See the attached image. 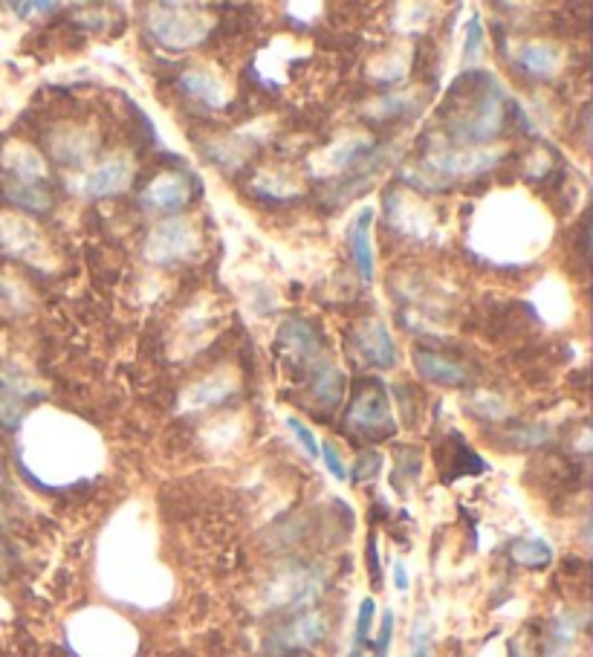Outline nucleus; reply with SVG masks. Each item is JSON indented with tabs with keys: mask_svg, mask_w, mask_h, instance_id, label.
Returning <instances> with one entry per match:
<instances>
[{
	"mask_svg": "<svg viewBox=\"0 0 593 657\" xmlns=\"http://www.w3.org/2000/svg\"><path fill=\"white\" fill-rule=\"evenodd\" d=\"M345 426L351 429L353 435H362V438H391L397 432L385 385L379 380L362 383V388L353 394L351 406H348Z\"/></svg>",
	"mask_w": 593,
	"mask_h": 657,
	"instance_id": "7ed1b4c3",
	"label": "nucleus"
},
{
	"mask_svg": "<svg viewBox=\"0 0 593 657\" xmlns=\"http://www.w3.org/2000/svg\"><path fill=\"white\" fill-rule=\"evenodd\" d=\"M394 585H397V591H408V585H411L403 562H394Z\"/></svg>",
	"mask_w": 593,
	"mask_h": 657,
	"instance_id": "c9c22d12",
	"label": "nucleus"
},
{
	"mask_svg": "<svg viewBox=\"0 0 593 657\" xmlns=\"http://www.w3.org/2000/svg\"><path fill=\"white\" fill-rule=\"evenodd\" d=\"M408 657H432V629L429 623L420 617L414 623V631H411V652Z\"/></svg>",
	"mask_w": 593,
	"mask_h": 657,
	"instance_id": "c85d7f7f",
	"label": "nucleus"
},
{
	"mask_svg": "<svg viewBox=\"0 0 593 657\" xmlns=\"http://www.w3.org/2000/svg\"><path fill=\"white\" fill-rule=\"evenodd\" d=\"M501 163V151H434L426 157L423 168L434 174L432 189H443L446 180H458V177H478L492 171ZM414 174V171H405ZM429 174H414V177H429Z\"/></svg>",
	"mask_w": 593,
	"mask_h": 657,
	"instance_id": "39448f33",
	"label": "nucleus"
},
{
	"mask_svg": "<svg viewBox=\"0 0 593 657\" xmlns=\"http://www.w3.org/2000/svg\"><path fill=\"white\" fill-rule=\"evenodd\" d=\"M353 351L374 368H394L397 365L394 336H391V330L385 328V322H379V319L362 322L359 328L353 330Z\"/></svg>",
	"mask_w": 593,
	"mask_h": 657,
	"instance_id": "6e6552de",
	"label": "nucleus"
},
{
	"mask_svg": "<svg viewBox=\"0 0 593 657\" xmlns=\"http://www.w3.org/2000/svg\"><path fill=\"white\" fill-rule=\"evenodd\" d=\"M197 247H200V238H197L194 226H191L189 220L174 218L165 220V223H157L148 232L142 255L154 267H171V264H180V261L191 258Z\"/></svg>",
	"mask_w": 593,
	"mask_h": 657,
	"instance_id": "20e7f679",
	"label": "nucleus"
},
{
	"mask_svg": "<svg viewBox=\"0 0 593 657\" xmlns=\"http://www.w3.org/2000/svg\"><path fill=\"white\" fill-rule=\"evenodd\" d=\"M515 64L533 76V79H550L559 73L562 67V53L556 44H544V41H527V44H518L515 50Z\"/></svg>",
	"mask_w": 593,
	"mask_h": 657,
	"instance_id": "2eb2a0df",
	"label": "nucleus"
},
{
	"mask_svg": "<svg viewBox=\"0 0 593 657\" xmlns=\"http://www.w3.org/2000/svg\"><path fill=\"white\" fill-rule=\"evenodd\" d=\"M55 157L64 160V163H84L93 148H96V139L87 137L84 131H73V134H64L61 139H55Z\"/></svg>",
	"mask_w": 593,
	"mask_h": 657,
	"instance_id": "5701e85b",
	"label": "nucleus"
},
{
	"mask_svg": "<svg viewBox=\"0 0 593 657\" xmlns=\"http://www.w3.org/2000/svg\"><path fill=\"white\" fill-rule=\"evenodd\" d=\"M24 411H27V391L12 383H0V426L9 432L18 429Z\"/></svg>",
	"mask_w": 593,
	"mask_h": 657,
	"instance_id": "412c9836",
	"label": "nucleus"
},
{
	"mask_svg": "<svg viewBox=\"0 0 593 657\" xmlns=\"http://www.w3.org/2000/svg\"><path fill=\"white\" fill-rule=\"evenodd\" d=\"M287 429L296 435V440L301 443V449H304L310 458H319V440H316L313 429H310L304 420H298V417H287Z\"/></svg>",
	"mask_w": 593,
	"mask_h": 657,
	"instance_id": "c756f323",
	"label": "nucleus"
},
{
	"mask_svg": "<svg viewBox=\"0 0 593 657\" xmlns=\"http://www.w3.org/2000/svg\"><path fill=\"white\" fill-rule=\"evenodd\" d=\"M134 180V165L125 157H113L108 163L96 165L93 171H87L79 180V194L81 197H93V200H102V197H116L122 194Z\"/></svg>",
	"mask_w": 593,
	"mask_h": 657,
	"instance_id": "0eeeda50",
	"label": "nucleus"
},
{
	"mask_svg": "<svg viewBox=\"0 0 593 657\" xmlns=\"http://www.w3.org/2000/svg\"><path fill=\"white\" fill-rule=\"evenodd\" d=\"M484 44H486L484 21L475 15V18H469V24H466V41H463V67H475V64H478V58L484 55Z\"/></svg>",
	"mask_w": 593,
	"mask_h": 657,
	"instance_id": "a878e982",
	"label": "nucleus"
},
{
	"mask_svg": "<svg viewBox=\"0 0 593 657\" xmlns=\"http://www.w3.org/2000/svg\"><path fill=\"white\" fill-rule=\"evenodd\" d=\"M379 469H382V455H379V452H362V455L356 458L351 472H348V478H351L353 484H368V481L377 478Z\"/></svg>",
	"mask_w": 593,
	"mask_h": 657,
	"instance_id": "cd10ccee",
	"label": "nucleus"
},
{
	"mask_svg": "<svg viewBox=\"0 0 593 657\" xmlns=\"http://www.w3.org/2000/svg\"><path fill=\"white\" fill-rule=\"evenodd\" d=\"M576 617L573 614H562L553 620V629H550V655L562 657L573 646V637H576Z\"/></svg>",
	"mask_w": 593,
	"mask_h": 657,
	"instance_id": "393cba45",
	"label": "nucleus"
},
{
	"mask_svg": "<svg viewBox=\"0 0 593 657\" xmlns=\"http://www.w3.org/2000/svg\"><path fill=\"white\" fill-rule=\"evenodd\" d=\"M249 189H252V194H258L261 200H296V197L304 194V189L298 183L287 180L284 174H270V171L258 174Z\"/></svg>",
	"mask_w": 593,
	"mask_h": 657,
	"instance_id": "aec40b11",
	"label": "nucleus"
},
{
	"mask_svg": "<svg viewBox=\"0 0 593 657\" xmlns=\"http://www.w3.org/2000/svg\"><path fill=\"white\" fill-rule=\"evenodd\" d=\"M368 568L374 582H379V556H377V536H368Z\"/></svg>",
	"mask_w": 593,
	"mask_h": 657,
	"instance_id": "72a5a7b5",
	"label": "nucleus"
},
{
	"mask_svg": "<svg viewBox=\"0 0 593 657\" xmlns=\"http://www.w3.org/2000/svg\"><path fill=\"white\" fill-rule=\"evenodd\" d=\"M374 614H377V603L371 597H365L359 603V614H356V629H353V643L351 655L348 657H362V652L371 646V629H374Z\"/></svg>",
	"mask_w": 593,
	"mask_h": 657,
	"instance_id": "b1692460",
	"label": "nucleus"
},
{
	"mask_svg": "<svg viewBox=\"0 0 593 657\" xmlns=\"http://www.w3.org/2000/svg\"><path fill=\"white\" fill-rule=\"evenodd\" d=\"M391 640H394V611H385L382 626H379L377 643H374V657H388V652H391Z\"/></svg>",
	"mask_w": 593,
	"mask_h": 657,
	"instance_id": "2f4dec72",
	"label": "nucleus"
},
{
	"mask_svg": "<svg viewBox=\"0 0 593 657\" xmlns=\"http://www.w3.org/2000/svg\"><path fill=\"white\" fill-rule=\"evenodd\" d=\"M414 365L420 371V377L426 383L443 385V388H455V385H469V371L463 368V362H455L449 356L434 354V351H414Z\"/></svg>",
	"mask_w": 593,
	"mask_h": 657,
	"instance_id": "ddd939ff",
	"label": "nucleus"
},
{
	"mask_svg": "<svg viewBox=\"0 0 593 657\" xmlns=\"http://www.w3.org/2000/svg\"><path fill=\"white\" fill-rule=\"evenodd\" d=\"M374 151V139L371 137H345L336 145H330L322 157L313 163V171H319L324 180L327 177H339L345 171H351L353 165H359L368 154Z\"/></svg>",
	"mask_w": 593,
	"mask_h": 657,
	"instance_id": "1a4fd4ad",
	"label": "nucleus"
},
{
	"mask_svg": "<svg viewBox=\"0 0 593 657\" xmlns=\"http://www.w3.org/2000/svg\"><path fill=\"white\" fill-rule=\"evenodd\" d=\"M3 165H6V171H9L18 183L38 186V183L47 180V165L38 157V151H32L29 145H21V142L9 145V148L3 151Z\"/></svg>",
	"mask_w": 593,
	"mask_h": 657,
	"instance_id": "f3484780",
	"label": "nucleus"
},
{
	"mask_svg": "<svg viewBox=\"0 0 593 657\" xmlns=\"http://www.w3.org/2000/svg\"><path fill=\"white\" fill-rule=\"evenodd\" d=\"M148 29L168 50H191L212 35L215 18L191 3H157L148 15Z\"/></svg>",
	"mask_w": 593,
	"mask_h": 657,
	"instance_id": "f03ea898",
	"label": "nucleus"
},
{
	"mask_svg": "<svg viewBox=\"0 0 593 657\" xmlns=\"http://www.w3.org/2000/svg\"><path fill=\"white\" fill-rule=\"evenodd\" d=\"M191 180L186 174H160L148 189L142 192V203L154 212H177L189 206L191 200Z\"/></svg>",
	"mask_w": 593,
	"mask_h": 657,
	"instance_id": "9d476101",
	"label": "nucleus"
},
{
	"mask_svg": "<svg viewBox=\"0 0 593 657\" xmlns=\"http://www.w3.org/2000/svg\"><path fill=\"white\" fill-rule=\"evenodd\" d=\"M348 388V377L339 365H333L330 359H319L313 368V397L316 403H322L324 409H339L342 397Z\"/></svg>",
	"mask_w": 593,
	"mask_h": 657,
	"instance_id": "dca6fc26",
	"label": "nucleus"
},
{
	"mask_svg": "<svg viewBox=\"0 0 593 657\" xmlns=\"http://www.w3.org/2000/svg\"><path fill=\"white\" fill-rule=\"evenodd\" d=\"M177 87H180L189 99H194V102H200V105H206V108L212 110L226 108V102H229V90H226V84L220 82L212 70L191 67L186 73H180Z\"/></svg>",
	"mask_w": 593,
	"mask_h": 657,
	"instance_id": "9b49d317",
	"label": "nucleus"
},
{
	"mask_svg": "<svg viewBox=\"0 0 593 657\" xmlns=\"http://www.w3.org/2000/svg\"><path fill=\"white\" fill-rule=\"evenodd\" d=\"M278 342L290 354V359H296V362H313L319 356V351H322V339H319L316 328L307 319H298V316L287 319L281 325Z\"/></svg>",
	"mask_w": 593,
	"mask_h": 657,
	"instance_id": "4468645a",
	"label": "nucleus"
},
{
	"mask_svg": "<svg viewBox=\"0 0 593 657\" xmlns=\"http://www.w3.org/2000/svg\"><path fill=\"white\" fill-rule=\"evenodd\" d=\"M515 446H539L544 440H550L547 426H527V429H515Z\"/></svg>",
	"mask_w": 593,
	"mask_h": 657,
	"instance_id": "473e14b6",
	"label": "nucleus"
},
{
	"mask_svg": "<svg viewBox=\"0 0 593 657\" xmlns=\"http://www.w3.org/2000/svg\"><path fill=\"white\" fill-rule=\"evenodd\" d=\"M371 229H374V209L365 206L351 226L353 264H356V273L365 284H371L374 273H377V255H374V244H371Z\"/></svg>",
	"mask_w": 593,
	"mask_h": 657,
	"instance_id": "f8f14e48",
	"label": "nucleus"
},
{
	"mask_svg": "<svg viewBox=\"0 0 593 657\" xmlns=\"http://www.w3.org/2000/svg\"><path fill=\"white\" fill-rule=\"evenodd\" d=\"M469 105L458 110L449 125V139L458 145H486L501 134L507 116V96L504 87L492 73H472Z\"/></svg>",
	"mask_w": 593,
	"mask_h": 657,
	"instance_id": "f257e3e1",
	"label": "nucleus"
},
{
	"mask_svg": "<svg viewBox=\"0 0 593 657\" xmlns=\"http://www.w3.org/2000/svg\"><path fill=\"white\" fill-rule=\"evenodd\" d=\"M324 634H327V623H324L322 614H301L293 623L272 631L270 640H267V649L275 657L293 655V652H304V649L319 646Z\"/></svg>",
	"mask_w": 593,
	"mask_h": 657,
	"instance_id": "423d86ee",
	"label": "nucleus"
},
{
	"mask_svg": "<svg viewBox=\"0 0 593 657\" xmlns=\"http://www.w3.org/2000/svg\"><path fill=\"white\" fill-rule=\"evenodd\" d=\"M319 458H322L324 466H327V472H330L336 481H348V466H345L342 455H339V449H336L330 440L319 446Z\"/></svg>",
	"mask_w": 593,
	"mask_h": 657,
	"instance_id": "7c9ffc66",
	"label": "nucleus"
},
{
	"mask_svg": "<svg viewBox=\"0 0 593 657\" xmlns=\"http://www.w3.org/2000/svg\"><path fill=\"white\" fill-rule=\"evenodd\" d=\"M411 102L414 96H405V93H397V96H385L374 102L371 108H365V116L377 119V122H385V119H394V116H403L411 110Z\"/></svg>",
	"mask_w": 593,
	"mask_h": 657,
	"instance_id": "bb28decb",
	"label": "nucleus"
},
{
	"mask_svg": "<svg viewBox=\"0 0 593 657\" xmlns=\"http://www.w3.org/2000/svg\"><path fill=\"white\" fill-rule=\"evenodd\" d=\"M6 197H9L15 206H21V209L32 212V215H44V212H50V206H53L50 192H44L41 186H29V183H15V186H9V189H6Z\"/></svg>",
	"mask_w": 593,
	"mask_h": 657,
	"instance_id": "4be33fe9",
	"label": "nucleus"
},
{
	"mask_svg": "<svg viewBox=\"0 0 593 657\" xmlns=\"http://www.w3.org/2000/svg\"><path fill=\"white\" fill-rule=\"evenodd\" d=\"M235 388H238V383H235L229 374H212V377H206V380L191 385L189 391L183 394V409L197 411L217 406V403H223L226 397H232Z\"/></svg>",
	"mask_w": 593,
	"mask_h": 657,
	"instance_id": "a211bd4d",
	"label": "nucleus"
},
{
	"mask_svg": "<svg viewBox=\"0 0 593 657\" xmlns=\"http://www.w3.org/2000/svg\"><path fill=\"white\" fill-rule=\"evenodd\" d=\"M510 559L521 568L541 571L553 562V548L544 539H515L510 545Z\"/></svg>",
	"mask_w": 593,
	"mask_h": 657,
	"instance_id": "6ab92c4d",
	"label": "nucleus"
},
{
	"mask_svg": "<svg viewBox=\"0 0 593 657\" xmlns=\"http://www.w3.org/2000/svg\"><path fill=\"white\" fill-rule=\"evenodd\" d=\"M15 12H55L58 3H12Z\"/></svg>",
	"mask_w": 593,
	"mask_h": 657,
	"instance_id": "f704fd0d",
	"label": "nucleus"
}]
</instances>
